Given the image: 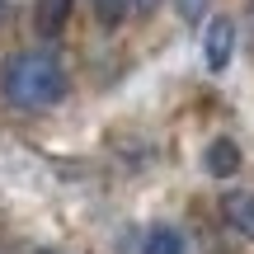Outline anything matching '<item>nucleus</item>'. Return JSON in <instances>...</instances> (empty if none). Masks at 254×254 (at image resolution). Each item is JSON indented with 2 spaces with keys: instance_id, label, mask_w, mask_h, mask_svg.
<instances>
[{
  "instance_id": "obj_1",
  "label": "nucleus",
  "mask_w": 254,
  "mask_h": 254,
  "mask_svg": "<svg viewBox=\"0 0 254 254\" xmlns=\"http://www.w3.org/2000/svg\"><path fill=\"white\" fill-rule=\"evenodd\" d=\"M0 90L19 109H52L66 94V71L52 52H14L0 66Z\"/></svg>"
},
{
  "instance_id": "obj_2",
  "label": "nucleus",
  "mask_w": 254,
  "mask_h": 254,
  "mask_svg": "<svg viewBox=\"0 0 254 254\" xmlns=\"http://www.w3.org/2000/svg\"><path fill=\"white\" fill-rule=\"evenodd\" d=\"M231 57H236V24L226 14H217L202 28V62H207V71H226Z\"/></svg>"
},
{
  "instance_id": "obj_3",
  "label": "nucleus",
  "mask_w": 254,
  "mask_h": 254,
  "mask_svg": "<svg viewBox=\"0 0 254 254\" xmlns=\"http://www.w3.org/2000/svg\"><path fill=\"white\" fill-rule=\"evenodd\" d=\"M202 165H207L212 179H231V174L240 170V146L231 141V136H217V141L207 146V155H202Z\"/></svg>"
},
{
  "instance_id": "obj_4",
  "label": "nucleus",
  "mask_w": 254,
  "mask_h": 254,
  "mask_svg": "<svg viewBox=\"0 0 254 254\" xmlns=\"http://www.w3.org/2000/svg\"><path fill=\"white\" fill-rule=\"evenodd\" d=\"M66 14H71V0H38L33 24H38V33H43V38H57V33H62V24H66Z\"/></svg>"
},
{
  "instance_id": "obj_5",
  "label": "nucleus",
  "mask_w": 254,
  "mask_h": 254,
  "mask_svg": "<svg viewBox=\"0 0 254 254\" xmlns=\"http://www.w3.org/2000/svg\"><path fill=\"white\" fill-rule=\"evenodd\" d=\"M226 217L240 236L254 240V193H226Z\"/></svg>"
},
{
  "instance_id": "obj_6",
  "label": "nucleus",
  "mask_w": 254,
  "mask_h": 254,
  "mask_svg": "<svg viewBox=\"0 0 254 254\" xmlns=\"http://www.w3.org/2000/svg\"><path fill=\"white\" fill-rule=\"evenodd\" d=\"M141 254H184V236L174 226H151L141 240Z\"/></svg>"
},
{
  "instance_id": "obj_7",
  "label": "nucleus",
  "mask_w": 254,
  "mask_h": 254,
  "mask_svg": "<svg viewBox=\"0 0 254 254\" xmlns=\"http://www.w3.org/2000/svg\"><path fill=\"white\" fill-rule=\"evenodd\" d=\"M127 9H132V0H94V14H99L104 28H118L127 19Z\"/></svg>"
},
{
  "instance_id": "obj_8",
  "label": "nucleus",
  "mask_w": 254,
  "mask_h": 254,
  "mask_svg": "<svg viewBox=\"0 0 254 254\" xmlns=\"http://www.w3.org/2000/svg\"><path fill=\"white\" fill-rule=\"evenodd\" d=\"M202 9H207V0H179V14L184 19H202Z\"/></svg>"
}]
</instances>
